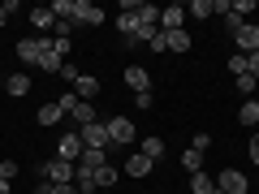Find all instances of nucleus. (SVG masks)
Instances as JSON below:
<instances>
[{
  "label": "nucleus",
  "instance_id": "4468645a",
  "mask_svg": "<svg viewBox=\"0 0 259 194\" xmlns=\"http://www.w3.org/2000/svg\"><path fill=\"white\" fill-rule=\"evenodd\" d=\"M69 121H74V129H82V125H91V121H95V104H87V100H78V108L69 112Z\"/></svg>",
  "mask_w": 259,
  "mask_h": 194
},
{
  "label": "nucleus",
  "instance_id": "20e7f679",
  "mask_svg": "<svg viewBox=\"0 0 259 194\" xmlns=\"http://www.w3.org/2000/svg\"><path fill=\"white\" fill-rule=\"evenodd\" d=\"M56 160H65V164H78V160H82V138H78V129L61 134V142H56Z\"/></svg>",
  "mask_w": 259,
  "mask_h": 194
},
{
  "label": "nucleus",
  "instance_id": "9b49d317",
  "mask_svg": "<svg viewBox=\"0 0 259 194\" xmlns=\"http://www.w3.org/2000/svg\"><path fill=\"white\" fill-rule=\"evenodd\" d=\"M151 168H156V160H147L143 151H130V156H125V173L130 177H147Z\"/></svg>",
  "mask_w": 259,
  "mask_h": 194
},
{
  "label": "nucleus",
  "instance_id": "412c9836",
  "mask_svg": "<svg viewBox=\"0 0 259 194\" xmlns=\"http://www.w3.org/2000/svg\"><path fill=\"white\" fill-rule=\"evenodd\" d=\"M238 121H242V125H259V100H242Z\"/></svg>",
  "mask_w": 259,
  "mask_h": 194
},
{
  "label": "nucleus",
  "instance_id": "f704fd0d",
  "mask_svg": "<svg viewBox=\"0 0 259 194\" xmlns=\"http://www.w3.org/2000/svg\"><path fill=\"white\" fill-rule=\"evenodd\" d=\"M246 156H250V164H259V134H250V147H246Z\"/></svg>",
  "mask_w": 259,
  "mask_h": 194
},
{
  "label": "nucleus",
  "instance_id": "c756f323",
  "mask_svg": "<svg viewBox=\"0 0 259 194\" xmlns=\"http://www.w3.org/2000/svg\"><path fill=\"white\" fill-rule=\"evenodd\" d=\"M56 108H61L65 117H69V112L78 108V95H74V91H61V100H56Z\"/></svg>",
  "mask_w": 259,
  "mask_h": 194
},
{
  "label": "nucleus",
  "instance_id": "0eeeda50",
  "mask_svg": "<svg viewBox=\"0 0 259 194\" xmlns=\"http://www.w3.org/2000/svg\"><path fill=\"white\" fill-rule=\"evenodd\" d=\"M216 185H221L225 194H246V190H250V181H246V173H238V168H225V173L216 177Z\"/></svg>",
  "mask_w": 259,
  "mask_h": 194
},
{
  "label": "nucleus",
  "instance_id": "aec40b11",
  "mask_svg": "<svg viewBox=\"0 0 259 194\" xmlns=\"http://www.w3.org/2000/svg\"><path fill=\"white\" fill-rule=\"evenodd\" d=\"M35 121H39V125H61L65 112L56 108V100H52V104H44V108H39V117H35Z\"/></svg>",
  "mask_w": 259,
  "mask_h": 194
},
{
  "label": "nucleus",
  "instance_id": "72a5a7b5",
  "mask_svg": "<svg viewBox=\"0 0 259 194\" xmlns=\"http://www.w3.org/2000/svg\"><path fill=\"white\" fill-rule=\"evenodd\" d=\"M0 177H5V181H13V177H18V164H13V160H0Z\"/></svg>",
  "mask_w": 259,
  "mask_h": 194
},
{
  "label": "nucleus",
  "instance_id": "4be33fe9",
  "mask_svg": "<svg viewBox=\"0 0 259 194\" xmlns=\"http://www.w3.org/2000/svg\"><path fill=\"white\" fill-rule=\"evenodd\" d=\"M182 168H186L190 177H194V173H203V151H194V147L182 151Z\"/></svg>",
  "mask_w": 259,
  "mask_h": 194
},
{
  "label": "nucleus",
  "instance_id": "f03ea898",
  "mask_svg": "<svg viewBox=\"0 0 259 194\" xmlns=\"http://www.w3.org/2000/svg\"><path fill=\"white\" fill-rule=\"evenodd\" d=\"M104 125H108V142L112 147H130V142H134V121L130 117H108Z\"/></svg>",
  "mask_w": 259,
  "mask_h": 194
},
{
  "label": "nucleus",
  "instance_id": "c85d7f7f",
  "mask_svg": "<svg viewBox=\"0 0 259 194\" xmlns=\"http://www.w3.org/2000/svg\"><path fill=\"white\" fill-rule=\"evenodd\" d=\"M229 9H233V13H238V18H250V13H255V9H259V0H233Z\"/></svg>",
  "mask_w": 259,
  "mask_h": 194
},
{
  "label": "nucleus",
  "instance_id": "423d86ee",
  "mask_svg": "<svg viewBox=\"0 0 259 194\" xmlns=\"http://www.w3.org/2000/svg\"><path fill=\"white\" fill-rule=\"evenodd\" d=\"M74 22H78V26H100L104 9H100V5H91V0H74Z\"/></svg>",
  "mask_w": 259,
  "mask_h": 194
},
{
  "label": "nucleus",
  "instance_id": "f257e3e1",
  "mask_svg": "<svg viewBox=\"0 0 259 194\" xmlns=\"http://www.w3.org/2000/svg\"><path fill=\"white\" fill-rule=\"evenodd\" d=\"M39 181H52V185H69L74 181V164H65V160H44L39 164Z\"/></svg>",
  "mask_w": 259,
  "mask_h": 194
},
{
  "label": "nucleus",
  "instance_id": "1a4fd4ad",
  "mask_svg": "<svg viewBox=\"0 0 259 194\" xmlns=\"http://www.w3.org/2000/svg\"><path fill=\"white\" fill-rule=\"evenodd\" d=\"M160 30H186V5H168V9H160Z\"/></svg>",
  "mask_w": 259,
  "mask_h": 194
},
{
  "label": "nucleus",
  "instance_id": "7c9ffc66",
  "mask_svg": "<svg viewBox=\"0 0 259 194\" xmlns=\"http://www.w3.org/2000/svg\"><path fill=\"white\" fill-rule=\"evenodd\" d=\"M56 78L74 86V82H78V65H74V61H65V65H61V74H56Z\"/></svg>",
  "mask_w": 259,
  "mask_h": 194
},
{
  "label": "nucleus",
  "instance_id": "5701e85b",
  "mask_svg": "<svg viewBox=\"0 0 259 194\" xmlns=\"http://www.w3.org/2000/svg\"><path fill=\"white\" fill-rule=\"evenodd\" d=\"M117 168H112V164H104V168H95V190H108V185H117Z\"/></svg>",
  "mask_w": 259,
  "mask_h": 194
},
{
  "label": "nucleus",
  "instance_id": "e433bc0d",
  "mask_svg": "<svg viewBox=\"0 0 259 194\" xmlns=\"http://www.w3.org/2000/svg\"><path fill=\"white\" fill-rule=\"evenodd\" d=\"M246 61H250V74H255V82H259V52H255V56H246Z\"/></svg>",
  "mask_w": 259,
  "mask_h": 194
},
{
  "label": "nucleus",
  "instance_id": "a211bd4d",
  "mask_svg": "<svg viewBox=\"0 0 259 194\" xmlns=\"http://www.w3.org/2000/svg\"><path fill=\"white\" fill-rule=\"evenodd\" d=\"M5 91L18 100V95H26V91H30V78H26V74H9V78H5Z\"/></svg>",
  "mask_w": 259,
  "mask_h": 194
},
{
  "label": "nucleus",
  "instance_id": "c9c22d12",
  "mask_svg": "<svg viewBox=\"0 0 259 194\" xmlns=\"http://www.w3.org/2000/svg\"><path fill=\"white\" fill-rule=\"evenodd\" d=\"M52 194H78V185L69 181V185H52Z\"/></svg>",
  "mask_w": 259,
  "mask_h": 194
},
{
  "label": "nucleus",
  "instance_id": "f8f14e48",
  "mask_svg": "<svg viewBox=\"0 0 259 194\" xmlns=\"http://www.w3.org/2000/svg\"><path fill=\"white\" fill-rule=\"evenodd\" d=\"M69 91H74V95H78V100H87V104H91V100H95V95H100V82H95V78H91V74H78V82H74V86H69Z\"/></svg>",
  "mask_w": 259,
  "mask_h": 194
},
{
  "label": "nucleus",
  "instance_id": "393cba45",
  "mask_svg": "<svg viewBox=\"0 0 259 194\" xmlns=\"http://www.w3.org/2000/svg\"><path fill=\"white\" fill-rule=\"evenodd\" d=\"M139 151H143L147 160H160V156H164V142H160V138H143V142H139Z\"/></svg>",
  "mask_w": 259,
  "mask_h": 194
},
{
  "label": "nucleus",
  "instance_id": "ea45409f",
  "mask_svg": "<svg viewBox=\"0 0 259 194\" xmlns=\"http://www.w3.org/2000/svg\"><path fill=\"white\" fill-rule=\"evenodd\" d=\"M5 22H9V13H5V9H0V26H5Z\"/></svg>",
  "mask_w": 259,
  "mask_h": 194
},
{
  "label": "nucleus",
  "instance_id": "6e6552de",
  "mask_svg": "<svg viewBox=\"0 0 259 194\" xmlns=\"http://www.w3.org/2000/svg\"><path fill=\"white\" fill-rule=\"evenodd\" d=\"M233 43H238L242 56H255V52H259V26H255V22H246V26L233 35Z\"/></svg>",
  "mask_w": 259,
  "mask_h": 194
},
{
  "label": "nucleus",
  "instance_id": "bb28decb",
  "mask_svg": "<svg viewBox=\"0 0 259 194\" xmlns=\"http://www.w3.org/2000/svg\"><path fill=\"white\" fill-rule=\"evenodd\" d=\"M229 74H233V78H238V74H250V61H246L242 52H233V56H229Z\"/></svg>",
  "mask_w": 259,
  "mask_h": 194
},
{
  "label": "nucleus",
  "instance_id": "58836bf2",
  "mask_svg": "<svg viewBox=\"0 0 259 194\" xmlns=\"http://www.w3.org/2000/svg\"><path fill=\"white\" fill-rule=\"evenodd\" d=\"M0 194H13V181H5V177H0Z\"/></svg>",
  "mask_w": 259,
  "mask_h": 194
},
{
  "label": "nucleus",
  "instance_id": "2eb2a0df",
  "mask_svg": "<svg viewBox=\"0 0 259 194\" xmlns=\"http://www.w3.org/2000/svg\"><path fill=\"white\" fill-rule=\"evenodd\" d=\"M78 164L95 173V168H104V164H108V151H100V147H82V160H78Z\"/></svg>",
  "mask_w": 259,
  "mask_h": 194
},
{
  "label": "nucleus",
  "instance_id": "ddd939ff",
  "mask_svg": "<svg viewBox=\"0 0 259 194\" xmlns=\"http://www.w3.org/2000/svg\"><path fill=\"white\" fill-rule=\"evenodd\" d=\"M164 35V52H190V35L186 30H160Z\"/></svg>",
  "mask_w": 259,
  "mask_h": 194
},
{
  "label": "nucleus",
  "instance_id": "f3484780",
  "mask_svg": "<svg viewBox=\"0 0 259 194\" xmlns=\"http://www.w3.org/2000/svg\"><path fill=\"white\" fill-rule=\"evenodd\" d=\"M30 26H35V30H52V26H56L52 9H48V5H39V9H30Z\"/></svg>",
  "mask_w": 259,
  "mask_h": 194
},
{
  "label": "nucleus",
  "instance_id": "4c0bfd02",
  "mask_svg": "<svg viewBox=\"0 0 259 194\" xmlns=\"http://www.w3.org/2000/svg\"><path fill=\"white\" fill-rule=\"evenodd\" d=\"M30 194H52V181H39V185H35Z\"/></svg>",
  "mask_w": 259,
  "mask_h": 194
},
{
  "label": "nucleus",
  "instance_id": "a878e982",
  "mask_svg": "<svg viewBox=\"0 0 259 194\" xmlns=\"http://www.w3.org/2000/svg\"><path fill=\"white\" fill-rule=\"evenodd\" d=\"M212 185H216V181H212L207 173H194V177H190V194H207Z\"/></svg>",
  "mask_w": 259,
  "mask_h": 194
},
{
  "label": "nucleus",
  "instance_id": "39448f33",
  "mask_svg": "<svg viewBox=\"0 0 259 194\" xmlns=\"http://www.w3.org/2000/svg\"><path fill=\"white\" fill-rule=\"evenodd\" d=\"M78 138H82V147H100V151H108L112 142H108V125L104 121H91V125H82L78 129Z\"/></svg>",
  "mask_w": 259,
  "mask_h": 194
},
{
  "label": "nucleus",
  "instance_id": "6ab92c4d",
  "mask_svg": "<svg viewBox=\"0 0 259 194\" xmlns=\"http://www.w3.org/2000/svg\"><path fill=\"white\" fill-rule=\"evenodd\" d=\"M233 86H238V95H242V100H255V91H259L255 74H238V78H233Z\"/></svg>",
  "mask_w": 259,
  "mask_h": 194
},
{
  "label": "nucleus",
  "instance_id": "dca6fc26",
  "mask_svg": "<svg viewBox=\"0 0 259 194\" xmlns=\"http://www.w3.org/2000/svg\"><path fill=\"white\" fill-rule=\"evenodd\" d=\"M117 30H121L125 39H134V30H139V18H134V9H130V5L117 13Z\"/></svg>",
  "mask_w": 259,
  "mask_h": 194
},
{
  "label": "nucleus",
  "instance_id": "a19ab883",
  "mask_svg": "<svg viewBox=\"0 0 259 194\" xmlns=\"http://www.w3.org/2000/svg\"><path fill=\"white\" fill-rule=\"evenodd\" d=\"M255 26H259V9H255Z\"/></svg>",
  "mask_w": 259,
  "mask_h": 194
},
{
  "label": "nucleus",
  "instance_id": "473e14b6",
  "mask_svg": "<svg viewBox=\"0 0 259 194\" xmlns=\"http://www.w3.org/2000/svg\"><path fill=\"white\" fill-rule=\"evenodd\" d=\"M190 147H194V151H207V147H212V134H207V129H199V134H194V142H190Z\"/></svg>",
  "mask_w": 259,
  "mask_h": 194
},
{
  "label": "nucleus",
  "instance_id": "b1692460",
  "mask_svg": "<svg viewBox=\"0 0 259 194\" xmlns=\"http://www.w3.org/2000/svg\"><path fill=\"white\" fill-rule=\"evenodd\" d=\"M186 18H212V0H190V5H186Z\"/></svg>",
  "mask_w": 259,
  "mask_h": 194
},
{
  "label": "nucleus",
  "instance_id": "7ed1b4c3",
  "mask_svg": "<svg viewBox=\"0 0 259 194\" xmlns=\"http://www.w3.org/2000/svg\"><path fill=\"white\" fill-rule=\"evenodd\" d=\"M48 43H52V39H18V47H13V52L22 56V65H35V69H39V61H44Z\"/></svg>",
  "mask_w": 259,
  "mask_h": 194
},
{
  "label": "nucleus",
  "instance_id": "9d476101",
  "mask_svg": "<svg viewBox=\"0 0 259 194\" xmlns=\"http://www.w3.org/2000/svg\"><path fill=\"white\" fill-rule=\"evenodd\" d=\"M125 82H130V91H134V95L151 91V74L143 69V65H130V69H125Z\"/></svg>",
  "mask_w": 259,
  "mask_h": 194
},
{
  "label": "nucleus",
  "instance_id": "cd10ccee",
  "mask_svg": "<svg viewBox=\"0 0 259 194\" xmlns=\"http://www.w3.org/2000/svg\"><path fill=\"white\" fill-rule=\"evenodd\" d=\"M52 30H56V39H69V35L78 30V22H74V18H56V26H52Z\"/></svg>",
  "mask_w": 259,
  "mask_h": 194
},
{
  "label": "nucleus",
  "instance_id": "2f4dec72",
  "mask_svg": "<svg viewBox=\"0 0 259 194\" xmlns=\"http://www.w3.org/2000/svg\"><path fill=\"white\" fill-rule=\"evenodd\" d=\"M134 108H139V112H151V108H156V95H151V91L134 95Z\"/></svg>",
  "mask_w": 259,
  "mask_h": 194
}]
</instances>
